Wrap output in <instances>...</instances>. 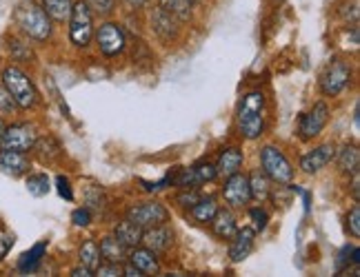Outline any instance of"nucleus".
I'll return each mask as SVG.
<instances>
[{
    "label": "nucleus",
    "instance_id": "f257e3e1",
    "mask_svg": "<svg viewBox=\"0 0 360 277\" xmlns=\"http://www.w3.org/2000/svg\"><path fill=\"white\" fill-rule=\"evenodd\" d=\"M265 104L267 98L262 91L245 93L236 109V127L245 140H258L265 133Z\"/></svg>",
    "mask_w": 360,
    "mask_h": 277
},
{
    "label": "nucleus",
    "instance_id": "f03ea898",
    "mask_svg": "<svg viewBox=\"0 0 360 277\" xmlns=\"http://www.w3.org/2000/svg\"><path fill=\"white\" fill-rule=\"evenodd\" d=\"M13 22L18 32L34 43H45L53 34V20L38 3H22L13 13Z\"/></svg>",
    "mask_w": 360,
    "mask_h": 277
},
{
    "label": "nucleus",
    "instance_id": "7ed1b4c3",
    "mask_svg": "<svg viewBox=\"0 0 360 277\" xmlns=\"http://www.w3.org/2000/svg\"><path fill=\"white\" fill-rule=\"evenodd\" d=\"M0 85L9 91L13 102H16L18 109H22V111L34 109L38 104V100H40L34 80L27 76L18 65L3 67V72H0Z\"/></svg>",
    "mask_w": 360,
    "mask_h": 277
},
{
    "label": "nucleus",
    "instance_id": "20e7f679",
    "mask_svg": "<svg viewBox=\"0 0 360 277\" xmlns=\"http://www.w3.org/2000/svg\"><path fill=\"white\" fill-rule=\"evenodd\" d=\"M260 166H262V173H265L271 182L276 184H289L294 182V175L296 169L294 164L289 162V158L283 154L278 147L274 144H265L260 149Z\"/></svg>",
    "mask_w": 360,
    "mask_h": 277
},
{
    "label": "nucleus",
    "instance_id": "39448f33",
    "mask_svg": "<svg viewBox=\"0 0 360 277\" xmlns=\"http://www.w3.org/2000/svg\"><path fill=\"white\" fill-rule=\"evenodd\" d=\"M69 40L78 49H87L94 40V13L85 0H76L69 16Z\"/></svg>",
    "mask_w": 360,
    "mask_h": 277
},
{
    "label": "nucleus",
    "instance_id": "423d86ee",
    "mask_svg": "<svg viewBox=\"0 0 360 277\" xmlns=\"http://www.w3.org/2000/svg\"><path fill=\"white\" fill-rule=\"evenodd\" d=\"M352 82V65L342 58H331L325 72L321 74V93L325 98H336Z\"/></svg>",
    "mask_w": 360,
    "mask_h": 277
},
{
    "label": "nucleus",
    "instance_id": "0eeeda50",
    "mask_svg": "<svg viewBox=\"0 0 360 277\" xmlns=\"http://www.w3.org/2000/svg\"><path fill=\"white\" fill-rule=\"evenodd\" d=\"M124 217H127L129 222H134L136 227L149 229V227L169 222V209L158 200H143V202L129 204L127 211H124Z\"/></svg>",
    "mask_w": 360,
    "mask_h": 277
},
{
    "label": "nucleus",
    "instance_id": "6e6552de",
    "mask_svg": "<svg viewBox=\"0 0 360 277\" xmlns=\"http://www.w3.org/2000/svg\"><path fill=\"white\" fill-rule=\"evenodd\" d=\"M94 40L105 58H116L127 49V34H124L122 25L114 20H105L98 29H94Z\"/></svg>",
    "mask_w": 360,
    "mask_h": 277
},
{
    "label": "nucleus",
    "instance_id": "1a4fd4ad",
    "mask_svg": "<svg viewBox=\"0 0 360 277\" xmlns=\"http://www.w3.org/2000/svg\"><path fill=\"white\" fill-rule=\"evenodd\" d=\"M36 129L27 122H13L5 124V131L0 135V149L5 151H20V154H30L36 142Z\"/></svg>",
    "mask_w": 360,
    "mask_h": 277
},
{
    "label": "nucleus",
    "instance_id": "9d476101",
    "mask_svg": "<svg viewBox=\"0 0 360 277\" xmlns=\"http://www.w3.org/2000/svg\"><path fill=\"white\" fill-rule=\"evenodd\" d=\"M329 122V107L325 102H316L307 114H302L298 120V133L302 142H309L318 137Z\"/></svg>",
    "mask_w": 360,
    "mask_h": 277
},
{
    "label": "nucleus",
    "instance_id": "9b49d317",
    "mask_svg": "<svg viewBox=\"0 0 360 277\" xmlns=\"http://www.w3.org/2000/svg\"><path fill=\"white\" fill-rule=\"evenodd\" d=\"M223 198L227 202L229 209H245L252 202V193H249V180L245 173H233L225 177L223 184Z\"/></svg>",
    "mask_w": 360,
    "mask_h": 277
},
{
    "label": "nucleus",
    "instance_id": "f8f14e48",
    "mask_svg": "<svg viewBox=\"0 0 360 277\" xmlns=\"http://www.w3.org/2000/svg\"><path fill=\"white\" fill-rule=\"evenodd\" d=\"M149 25H151V32H154V36L165 45H172L174 40H178V36H180V20L174 18L169 11H165L160 7L151 11Z\"/></svg>",
    "mask_w": 360,
    "mask_h": 277
},
{
    "label": "nucleus",
    "instance_id": "ddd939ff",
    "mask_svg": "<svg viewBox=\"0 0 360 277\" xmlns=\"http://www.w3.org/2000/svg\"><path fill=\"white\" fill-rule=\"evenodd\" d=\"M143 246H147L149 251H154L156 255L167 253L169 248L174 246V229L165 222V224H156V227H149L143 229Z\"/></svg>",
    "mask_w": 360,
    "mask_h": 277
},
{
    "label": "nucleus",
    "instance_id": "4468645a",
    "mask_svg": "<svg viewBox=\"0 0 360 277\" xmlns=\"http://www.w3.org/2000/svg\"><path fill=\"white\" fill-rule=\"evenodd\" d=\"M334 154H336V144L334 142L318 144V147L309 149L307 154H302V158H300V169L307 173V175H314L318 171H323L325 166L331 160H334Z\"/></svg>",
    "mask_w": 360,
    "mask_h": 277
},
{
    "label": "nucleus",
    "instance_id": "2eb2a0df",
    "mask_svg": "<svg viewBox=\"0 0 360 277\" xmlns=\"http://www.w3.org/2000/svg\"><path fill=\"white\" fill-rule=\"evenodd\" d=\"M256 231L254 227H238V231L233 233V238L229 240V259L233 262V264H240V262H245L249 255H252L254 251V244H256Z\"/></svg>",
    "mask_w": 360,
    "mask_h": 277
},
{
    "label": "nucleus",
    "instance_id": "dca6fc26",
    "mask_svg": "<svg viewBox=\"0 0 360 277\" xmlns=\"http://www.w3.org/2000/svg\"><path fill=\"white\" fill-rule=\"evenodd\" d=\"M127 262L141 271L143 275H158L160 273V259L154 251H149L147 246L138 244L127 251Z\"/></svg>",
    "mask_w": 360,
    "mask_h": 277
},
{
    "label": "nucleus",
    "instance_id": "f3484780",
    "mask_svg": "<svg viewBox=\"0 0 360 277\" xmlns=\"http://www.w3.org/2000/svg\"><path fill=\"white\" fill-rule=\"evenodd\" d=\"M30 169H32V160L27 158V154L0 149V173L11 177H22L25 173H30Z\"/></svg>",
    "mask_w": 360,
    "mask_h": 277
},
{
    "label": "nucleus",
    "instance_id": "a211bd4d",
    "mask_svg": "<svg viewBox=\"0 0 360 277\" xmlns=\"http://www.w3.org/2000/svg\"><path fill=\"white\" fill-rule=\"evenodd\" d=\"M210 227H212V233L216 235L218 240H223V242H229L233 238V233L238 231V217L236 213H233V209H218L214 219L210 222Z\"/></svg>",
    "mask_w": 360,
    "mask_h": 277
},
{
    "label": "nucleus",
    "instance_id": "6ab92c4d",
    "mask_svg": "<svg viewBox=\"0 0 360 277\" xmlns=\"http://www.w3.org/2000/svg\"><path fill=\"white\" fill-rule=\"evenodd\" d=\"M243 151L238 147H225V149H220V154H218V160H216V173L218 177H229L233 173H238L243 169Z\"/></svg>",
    "mask_w": 360,
    "mask_h": 277
},
{
    "label": "nucleus",
    "instance_id": "aec40b11",
    "mask_svg": "<svg viewBox=\"0 0 360 277\" xmlns=\"http://www.w3.org/2000/svg\"><path fill=\"white\" fill-rule=\"evenodd\" d=\"M334 158H336V164H338L340 173L354 175V173L360 171V151H358L356 144H349V142L342 144L334 154Z\"/></svg>",
    "mask_w": 360,
    "mask_h": 277
},
{
    "label": "nucleus",
    "instance_id": "412c9836",
    "mask_svg": "<svg viewBox=\"0 0 360 277\" xmlns=\"http://www.w3.org/2000/svg\"><path fill=\"white\" fill-rule=\"evenodd\" d=\"M112 235H114V238L129 251V248H134V246L141 244V240H143V229H141V227H136L134 222H129L127 217H124L122 222H118V224L114 227Z\"/></svg>",
    "mask_w": 360,
    "mask_h": 277
},
{
    "label": "nucleus",
    "instance_id": "4be33fe9",
    "mask_svg": "<svg viewBox=\"0 0 360 277\" xmlns=\"http://www.w3.org/2000/svg\"><path fill=\"white\" fill-rule=\"evenodd\" d=\"M247 180H249V193H252V200L265 204L269 200V196H271V189H274L271 187V180L265 173H262L260 169L249 173Z\"/></svg>",
    "mask_w": 360,
    "mask_h": 277
},
{
    "label": "nucleus",
    "instance_id": "5701e85b",
    "mask_svg": "<svg viewBox=\"0 0 360 277\" xmlns=\"http://www.w3.org/2000/svg\"><path fill=\"white\" fill-rule=\"evenodd\" d=\"M218 209H220V204L214 196H200V200L189 209V215L193 222H198V224H210Z\"/></svg>",
    "mask_w": 360,
    "mask_h": 277
},
{
    "label": "nucleus",
    "instance_id": "b1692460",
    "mask_svg": "<svg viewBox=\"0 0 360 277\" xmlns=\"http://www.w3.org/2000/svg\"><path fill=\"white\" fill-rule=\"evenodd\" d=\"M98 251H101L103 262H116V264H122V262L127 259V248H124L114 235H105L98 244Z\"/></svg>",
    "mask_w": 360,
    "mask_h": 277
},
{
    "label": "nucleus",
    "instance_id": "393cba45",
    "mask_svg": "<svg viewBox=\"0 0 360 277\" xmlns=\"http://www.w3.org/2000/svg\"><path fill=\"white\" fill-rule=\"evenodd\" d=\"M45 253H47V240L34 244L30 251H25L20 255V259H18V271L20 273H34L40 266V262H43Z\"/></svg>",
    "mask_w": 360,
    "mask_h": 277
},
{
    "label": "nucleus",
    "instance_id": "a878e982",
    "mask_svg": "<svg viewBox=\"0 0 360 277\" xmlns=\"http://www.w3.org/2000/svg\"><path fill=\"white\" fill-rule=\"evenodd\" d=\"M167 180H169V184L176 189H198L200 187L193 166H176L174 171L167 173Z\"/></svg>",
    "mask_w": 360,
    "mask_h": 277
},
{
    "label": "nucleus",
    "instance_id": "bb28decb",
    "mask_svg": "<svg viewBox=\"0 0 360 277\" xmlns=\"http://www.w3.org/2000/svg\"><path fill=\"white\" fill-rule=\"evenodd\" d=\"M40 7L47 11L53 22H67L72 16L74 0H40Z\"/></svg>",
    "mask_w": 360,
    "mask_h": 277
},
{
    "label": "nucleus",
    "instance_id": "cd10ccee",
    "mask_svg": "<svg viewBox=\"0 0 360 277\" xmlns=\"http://www.w3.org/2000/svg\"><path fill=\"white\" fill-rule=\"evenodd\" d=\"M32 151L38 156L40 162H53L56 158H60V154H63L60 144L53 140L51 135H47V137H36Z\"/></svg>",
    "mask_w": 360,
    "mask_h": 277
},
{
    "label": "nucleus",
    "instance_id": "c85d7f7f",
    "mask_svg": "<svg viewBox=\"0 0 360 277\" xmlns=\"http://www.w3.org/2000/svg\"><path fill=\"white\" fill-rule=\"evenodd\" d=\"M101 262H103V257H101V251H98V244H96L94 240H87L85 244H80V248H78V264L96 271Z\"/></svg>",
    "mask_w": 360,
    "mask_h": 277
},
{
    "label": "nucleus",
    "instance_id": "c756f323",
    "mask_svg": "<svg viewBox=\"0 0 360 277\" xmlns=\"http://www.w3.org/2000/svg\"><path fill=\"white\" fill-rule=\"evenodd\" d=\"M158 7L169 11L174 18H178L180 22H187L191 18V9L193 5L189 0H158Z\"/></svg>",
    "mask_w": 360,
    "mask_h": 277
},
{
    "label": "nucleus",
    "instance_id": "7c9ffc66",
    "mask_svg": "<svg viewBox=\"0 0 360 277\" xmlns=\"http://www.w3.org/2000/svg\"><path fill=\"white\" fill-rule=\"evenodd\" d=\"M25 184H27V191H30L34 198H45L51 189L47 173H32L30 177H27Z\"/></svg>",
    "mask_w": 360,
    "mask_h": 277
},
{
    "label": "nucleus",
    "instance_id": "2f4dec72",
    "mask_svg": "<svg viewBox=\"0 0 360 277\" xmlns=\"http://www.w3.org/2000/svg\"><path fill=\"white\" fill-rule=\"evenodd\" d=\"M7 49H9L11 58L16 60V62H30V60H34V51H32V47L27 45L25 40H20V38H9Z\"/></svg>",
    "mask_w": 360,
    "mask_h": 277
},
{
    "label": "nucleus",
    "instance_id": "473e14b6",
    "mask_svg": "<svg viewBox=\"0 0 360 277\" xmlns=\"http://www.w3.org/2000/svg\"><path fill=\"white\" fill-rule=\"evenodd\" d=\"M349 264H360V251H358V246H345L342 251L338 253L336 273L340 275L345 269H349Z\"/></svg>",
    "mask_w": 360,
    "mask_h": 277
},
{
    "label": "nucleus",
    "instance_id": "72a5a7b5",
    "mask_svg": "<svg viewBox=\"0 0 360 277\" xmlns=\"http://www.w3.org/2000/svg\"><path fill=\"white\" fill-rule=\"evenodd\" d=\"M202 193L198 189H178V196H176V204L180 206V209H191L193 204H196L200 200Z\"/></svg>",
    "mask_w": 360,
    "mask_h": 277
},
{
    "label": "nucleus",
    "instance_id": "f704fd0d",
    "mask_svg": "<svg viewBox=\"0 0 360 277\" xmlns=\"http://www.w3.org/2000/svg\"><path fill=\"white\" fill-rule=\"evenodd\" d=\"M193 171H196V177L200 184H207V182H214V180L218 177L216 173V166L212 162H198L193 164Z\"/></svg>",
    "mask_w": 360,
    "mask_h": 277
},
{
    "label": "nucleus",
    "instance_id": "c9c22d12",
    "mask_svg": "<svg viewBox=\"0 0 360 277\" xmlns=\"http://www.w3.org/2000/svg\"><path fill=\"white\" fill-rule=\"evenodd\" d=\"M96 16H112L116 11V0H85Z\"/></svg>",
    "mask_w": 360,
    "mask_h": 277
},
{
    "label": "nucleus",
    "instance_id": "e433bc0d",
    "mask_svg": "<svg viewBox=\"0 0 360 277\" xmlns=\"http://www.w3.org/2000/svg\"><path fill=\"white\" fill-rule=\"evenodd\" d=\"M249 219L254 222V231L260 233L267 229V222H269V213L262 209V206H254V209H249Z\"/></svg>",
    "mask_w": 360,
    "mask_h": 277
},
{
    "label": "nucleus",
    "instance_id": "4c0bfd02",
    "mask_svg": "<svg viewBox=\"0 0 360 277\" xmlns=\"http://www.w3.org/2000/svg\"><path fill=\"white\" fill-rule=\"evenodd\" d=\"M345 222H347V231H349V235L358 240V238H360V204H358V202L352 206V211L347 213Z\"/></svg>",
    "mask_w": 360,
    "mask_h": 277
},
{
    "label": "nucleus",
    "instance_id": "58836bf2",
    "mask_svg": "<svg viewBox=\"0 0 360 277\" xmlns=\"http://www.w3.org/2000/svg\"><path fill=\"white\" fill-rule=\"evenodd\" d=\"M16 111H18V104L13 102L9 91L3 85H0V116H13Z\"/></svg>",
    "mask_w": 360,
    "mask_h": 277
},
{
    "label": "nucleus",
    "instance_id": "ea45409f",
    "mask_svg": "<svg viewBox=\"0 0 360 277\" xmlns=\"http://www.w3.org/2000/svg\"><path fill=\"white\" fill-rule=\"evenodd\" d=\"M56 191H58V196L63 200L74 202V191H72V182H69V177H65V175L56 177Z\"/></svg>",
    "mask_w": 360,
    "mask_h": 277
},
{
    "label": "nucleus",
    "instance_id": "a19ab883",
    "mask_svg": "<svg viewBox=\"0 0 360 277\" xmlns=\"http://www.w3.org/2000/svg\"><path fill=\"white\" fill-rule=\"evenodd\" d=\"M72 222L76 227H89L91 224V209L89 206H80V209H76L74 213H72Z\"/></svg>",
    "mask_w": 360,
    "mask_h": 277
},
{
    "label": "nucleus",
    "instance_id": "79ce46f5",
    "mask_svg": "<svg viewBox=\"0 0 360 277\" xmlns=\"http://www.w3.org/2000/svg\"><path fill=\"white\" fill-rule=\"evenodd\" d=\"M13 242H16V240H13V235H9V233H0V262H3V259L9 255Z\"/></svg>",
    "mask_w": 360,
    "mask_h": 277
},
{
    "label": "nucleus",
    "instance_id": "37998d69",
    "mask_svg": "<svg viewBox=\"0 0 360 277\" xmlns=\"http://www.w3.org/2000/svg\"><path fill=\"white\" fill-rule=\"evenodd\" d=\"M138 182L143 184V189H145L147 193H158V191H162L165 187H169L167 175H165L162 180H158V182H147V180H138Z\"/></svg>",
    "mask_w": 360,
    "mask_h": 277
},
{
    "label": "nucleus",
    "instance_id": "c03bdc74",
    "mask_svg": "<svg viewBox=\"0 0 360 277\" xmlns=\"http://www.w3.org/2000/svg\"><path fill=\"white\" fill-rule=\"evenodd\" d=\"M120 3L127 7L129 11H138V9H145L151 0H120Z\"/></svg>",
    "mask_w": 360,
    "mask_h": 277
},
{
    "label": "nucleus",
    "instance_id": "a18cd8bd",
    "mask_svg": "<svg viewBox=\"0 0 360 277\" xmlns=\"http://www.w3.org/2000/svg\"><path fill=\"white\" fill-rule=\"evenodd\" d=\"M349 177H352V196H354V202H358L360 200V171L354 173V175H349Z\"/></svg>",
    "mask_w": 360,
    "mask_h": 277
},
{
    "label": "nucleus",
    "instance_id": "49530a36",
    "mask_svg": "<svg viewBox=\"0 0 360 277\" xmlns=\"http://www.w3.org/2000/svg\"><path fill=\"white\" fill-rule=\"evenodd\" d=\"M69 275H72V277H94V271L87 269V266H82V264H78V266L72 269V273H69Z\"/></svg>",
    "mask_w": 360,
    "mask_h": 277
},
{
    "label": "nucleus",
    "instance_id": "de8ad7c7",
    "mask_svg": "<svg viewBox=\"0 0 360 277\" xmlns=\"http://www.w3.org/2000/svg\"><path fill=\"white\" fill-rule=\"evenodd\" d=\"M3 131H5V120H3V116H0V135H3Z\"/></svg>",
    "mask_w": 360,
    "mask_h": 277
},
{
    "label": "nucleus",
    "instance_id": "09e8293b",
    "mask_svg": "<svg viewBox=\"0 0 360 277\" xmlns=\"http://www.w3.org/2000/svg\"><path fill=\"white\" fill-rule=\"evenodd\" d=\"M189 3H191V5H198V3H202V0H189Z\"/></svg>",
    "mask_w": 360,
    "mask_h": 277
}]
</instances>
